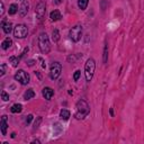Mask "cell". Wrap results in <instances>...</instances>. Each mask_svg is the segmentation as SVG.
Here are the masks:
<instances>
[{"instance_id": "cell-1", "label": "cell", "mask_w": 144, "mask_h": 144, "mask_svg": "<svg viewBox=\"0 0 144 144\" xmlns=\"http://www.w3.org/2000/svg\"><path fill=\"white\" fill-rule=\"evenodd\" d=\"M89 113H90V106H89V104L85 100V99H80V100L77 103V105H75L74 117L78 120L85 119L89 115Z\"/></svg>"}, {"instance_id": "cell-2", "label": "cell", "mask_w": 144, "mask_h": 144, "mask_svg": "<svg viewBox=\"0 0 144 144\" xmlns=\"http://www.w3.org/2000/svg\"><path fill=\"white\" fill-rule=\"evenodd\" d=\"M38 47L43 54H47L51 51V43L46 33H41L38 36Z\"/></svg>"}, {"instance_id": "cell-3", "label": "cell", "mask_w": 144, "mask_h": 144, "mask_svg": "<svg viewBox=\"0 0 144 144\" xmlns=\"http://www.w3.org/2000/svg\"><path fill=\"white\" fill-rule=\"evenodd\" d=\"M95 70H96V62L92 57H89L85 64V77L87 82H90L92 80V77L95 74Z\"/></svg>"}, {"instance_id": "cell-4", "label": "cell", "mask_w": 144, "mask_h": 144, "mask_svg": "<svg viewBox=\"0 0 144 144\" xmlns=\"http://www.w3.org/2000/svg\"><path fill=\"white\" fill-rule=\"evenodd\" d=\"M82 37V26L75 25L70 29L69 32V38L72 42H79Z\"/></svg>"}, {"instance_id": "cell-5", "label": "cell", "mask_w": 144, "mask_h": 144, "mask_svg": "<svg viewBox=\"0 0 144 144\" xmlns=\"http://www.w3.org/2000/svg\"><path fill=\"white\" fill-rule=\"evenodd\" d=\"M14 79L16 81H18L20 85L25 86V85H28V83H29L30 77H29V74H28L27 72L24 71V70H18V71L15 73Z\"/></svg>"}, {"instance_id": "cell-6", "label": "cell", "mask_w": 144, "mask_h": 144, "mask_svg": "<svg viewBox=\"0 0 144 144\" xmlns=\"http://www.w3.org/2000/svg\"><path fill=\"white\" fill-rule=\"evenodd\" d=\"M62 72V64L60 62H53L50 68V78L52 80H56Z\"/></svg>"}, {"instance_id": "cell-7", "label": "cell", "mask_w": 144, "mask_h": 144, "mask_svg": "<svg viewBox=\"0 0 144 144\" xmlns=\"http://www.w3.org/2000/svg\"><path fill=\"white\" fill-rule=\"evenodd\" d=\"M28 28L24 24H18L14 28V36L16 38H25L27 36Z\"/></svg>"}, {"instance_id": "cell-8", "label": "cell", "mask_w": 144, "mask_h": 144, "mask_svg": "<svg viewBox=\"0 0 144 144\" xmlns=\"http://www.w3.org/2000/svg\"><path fill=\"white\" fill-rule=\"evenodd\" d=\"M35 14H36V17L40 20L44 18V16H45V14H46V4L44 1H41L37 4L36 9H35Z\"/></svg>"}, {"instance_id": "cell-9", "label": "cell", "mask_w": 144, "mask_h": 144, "mask_svg": "<svg viewBox=\"0 0 144 144\" xmlns=\"http://www.w3.org/2000/svg\"><path fill=\"white\" fill-rule=\"evenodd\" d=\"M7 120H8V117H7V115H4V116L1 117V122H0L1 134L4 135V136L7 135V128H8V123H7Z\"/></svg>"}, {"instance_id": "cell-10", "label": "cell", "mask_w": 144, "mask_h": 144, "mask_svg": "<svg viewBox=\"0 0 144 144\" xmlns=\"http://www.w3.org/2000/svg\"><path fill=\"white\" fill-rule=\"evenodd\" d=\"M42 95H43V97L46 99V100H51L52 97L54 96V90L50 87H45V88H43V90H42Z\"/></svg>"}, {"instance_id": "cell-11", "label": "cell", "mask_w": 144, "mask_h": 144, "mask_svg": "<svg viewBox=\"0 0 144 144\" xmlns=\"http://www.w3.org/2000/svg\"><path fill=\"white\" fill-rule=\"evenodd\" d=\"M28 7H29V5H28V2L26 1V0L22 1V5H20V7H19V15L22 17H25L26 15H27Z\"/></svg>"}, {"instance_id": "cell-12", "label": "cell", "mask_w": 144, "mask_h": 144, "mask_svg": "<svg viewBox=\"0 0 144 144\" xmlns=\"http://www.w3.org/2000/svg\"><path fill=\"white\" fill-rule=\"evenodd\" d=\"M1 27H2V30H4L5 34H10L12 32V24L10 22H2L1 23Z\"/></svg>"}, {"instance_id": "cell-13", "label": "cell", "mask_w": 144, "mask_h": 144, "mask_svg": "<svg viewBox=\"0 0 144 144\" xmlns=\"http://www.w3.org/2000/svg\"><path fill=\"white\" fill-rule=\"evenodd\" d=\"M50 18H51L52 22H57V20H60L62 18V15H61V12H60V10L55 9L50 14Z\"/></svg>"}, {"instance_id": "cell-14", "label": "cell", "mask_w": 144, "mask_h": 144, "mask_svg": "<svg viewBox=\"0 0 144 144\" xmlns=\"http://www.w3.org/2000/svg\"><path fill=\"white\" fill-rule=\"evenodd\" d=\"M70 116H71V113L68 110V109H61V111H60V118L62 120H69Z\"/></svg>"}, {"instance_id": "cell-15", "label": "cell", "mask_w": 144, "mask_h": 144, "mask_svg": "<svg viewBox=\"0 0 144 144\" xmlns=\"http://www.w3.org/2000/svg\"><path fill=\"white\" fill-rule=\"evenodd\" d=\"M34 97H35V92H34L33 89H27V90L25 91L23 98H24V100H29V99L34 98Z\"/></svg>"}, {"instance_id": "cell-16", "label": "cell", "mask_w": 144, "mask_h": 144, "mask_svg": "<svg viewBox=\"0 0 144 144\" xmlns=\"http://www.w3.org/2000/svg\"><path fill=\"white\" fill-rule=\"evenodd\" d=\"M23 110V106L22 104H15L11 106V108H10V111L12 113V114H18V113H22Z\"/></svg>"}, {"instance_id": "cell-17", "label": "cell", "mask_w": 144, "mask_h": 144, "mask_svg": "<svg viewBox=\"0 0 144 144\" xmlns=\"http://www.w3.org/2000/svg\"><path fill=\"white\" fill-rule=\"evenodd\" d=\"M11 45H12V40H11V38H9V37L5 38V41L1 43V47H2V50H8Z\"/></svg>"}, {"instance_id": "cell-18", "label": "cell", "mask_w": 144, "mask_h": 144, "mask_svg": "<svg viewBox=\"0 0 144 144\" xmlns=\"http://www.w3.org/2000/svg\"><path fill=\"white\" fill-rule=\"evenodd\" d=\"M89 4V0H78V6L81 10H86L88 7Z\"/></svg>"}, {"instance_id": "cell-19", "label": "cell", "mask_w": 144, "mask_h": 144, "mask_svg": "<svg viewBox=\"0 0 144 144\" xmlns=\"http://www.w3.org/2000/svg\"><path fill=\"white\" fill-rule=\"evenodd\" d=\"M107 61H108V44L106 43L104 47V53H103V62L106 64Z\"/></svg>"}, {"instance_id": "cell-20", "label": "cell", "mask_w": 144, "mask_h": 144, "mask_svg": "<svg viewBox=\"0 0 144 144\" xmlns=\"http://www.w3.org/2000/svg\"><path fill=\"white\" fill-rule=\"evenodd\" d=\"M52 41H53L54 43H57V42L60 41V32H59V29H56V28L52 32Z\"/></svg>"}, {"instance_id": "cell-21", "label": "cell", "mask_w": 144, "mask_h": 144, "mask_svg": "<svg viewBox=\"0 0 144 144\" xmlns=\"http://www.w3.org/2000/svg\"><path fill=\"white\" fill-rule=\"evenodd\" d=\"M17 11H19V8H18L17 4H11L9 6V15H15Z\"/></svg>"}, {"instance_id": "cell-22", "label": "cell", "mask_w": 144, "mask_h": 144, "mask_svg": "<svg viewBox=\"0 0 144 144\" xmlns=\"http://www.w3.org/2000/svg\"><path fill=\"white\" fill-rule=\"evenodd\" d=\"M9 63L11 64L14 68L18 67V64H19V57H16V56H10V57H9Z\"/></svg>"}, {"instance_id": "cell-23", "label": "cell", "mask_w": 144, "mask_h": 144, "mask_svg": "<svg viewBox=\"0 0 144 144\" xmlns=\"http://www.w3.org/2000/svg\"><path fill=\"white\" fill-rule=\"evenodd\" d=\"M42 123V117H37V119L35 120V123H34V126H33V131H36L38 127H40V124Z\"/></svg>"}, {"instance_id": "cell-24", "label": "cell", "mask_w": 144, "mask_h": 144, "mask_svg": "<svg viewBox=\"0 0 144 144\" xmlns=\"http://www.w3.org/2000/svg\"><path fill=\"white\" fill-rule=\"evenodd\" d=\"M1 99L4 101H8L9 100V95L6 92V91H2L1 92Z\"/></svg>"}, {"instance_id": "cell-25", "label": "cell", "mask_w": 144, "mask_h": 144, "mask_svg": "<svg viewBox=\"0 0 144 144\" xmlns=\"http://www.w3.org/2000/svg\"><path fill=\"white\" fill-rule=\"evenodd\" d=\"M80 74H81V71H80V70H77V71L74 72V74H73V80H74V81H78V80H79Z\"/></svg>"}, {"instance_id": "cell-26", "label": "cell", "mask_w": 144, "mask_h": 144, "mask_svg": "<svg viewBox=\"0 0 144 144\" xmlns=\"http://www.w3.org/2000/svg\"><path fill=\"white\" fill-rule=\"evenodd\" d=\"M33 118H34V116H33L32 114L27 115V116H26V119H25V123H26L27 125H28V124H30V122L33 120Z\"/></svg>"}, {"instance_id": "cell-27", "label": "cell", "mask_w": 144, "mask_h": 144, "mask_svg": "<svg viewBox=\"0 0 144 144\" xmlns=\"http://www.w3.org/2000/svg\"><path fill=\"white\" fill-rule=\"evenodd\" d=\"M5 73H6V64L2 63L1 64V70H0V75H5Z\"/></svg>"}, {"instance_id": "cell-28", "label": "cell", "mask_w": 144, "mask_h": 144, "mask_svg": "<svg viewBox=\"0 0 144 144\" xmlns=\"http://www.w3.org/2000/svg\"><path fill=\"white\" fill-rule=\"evenodd\" d=\"M0 6H1V11H0V15H4V11H5V9H4V2H1V4H0Z\"/></svg>"}, {"instance_id": "cell-29", "label": "cell", "mask_w": 144, "mask_h": 144, "mask_svg": "<svg viewBox=\"0 0 144 144\" xmlns=\"http://www.w3.org/2000/svg\"><path fill=\"white\" fill-rule=\"evenodd\" d=\"M109 114H110V116H111V117L114 116V110H113V108L109 109Z\"/></svg>"}, {"instance_id": "cell-30", "label": "cell", "mask_w": 144, "mask_h": 144, "mask_svg": "<svg viewBox=\"0 0 144 144\" xmlns=\"http://www.w3.org/2000/svg\"><path fill=\"white\" fill-rule=\"evenodd\" d=\"M33 64H34V61H28V65H29V67H32Z\"/></svg>"}, {"instance_id": "cell-31", "label": "cell", "mask_w": 144, "mask_h": 144, "mask_svg": "<svg viewBox=\"0 0 144 144\" xmlns=\"http://www.w3.org/2000/svg\"><path fill=\"white\" fill-rule=\"evenodd\" d=\"M32 143H33V144H34V143H37V144H40L41 142H40V141H38V140H35V141H33Z\"/></svg>"}, {"instance_id": "cell-32", "label": "cell", "mask_w": 144, "mask_h": 144, "mask_svg": "<svg viewBox=\"0 0 144 144\" xmlns=\"http://www.w3.org/2000/svg\"><path fill=\"white\" fill-rule=\"evenodd\" d=\"M15 136H16V133H11V137L15 138Z\"/></svg>"}, {"instance_id": "cell-33", "label": "cell", "mask_w": 144, "mask_h": 144, "mask_svg": "<svg viewBox=\"0 0 144 144\" xmlns=\"http://www.w3.org/2000/svg\"><path fill=\"white\" fill-rule=\"evenodd\" d=\"M55 4H57V5L61 4V0H55Z\"/></svg>"}, {"instance_id": "cell-34", "label": "cell", "mask_w": 144, "mask_h": 144, "mask_svg": "<svg viewBox=\"0 0 144 144\" xmlns=\"http://www.w3.org/2000/svg\"><path fill=\"white\" fill-rule=\"evenodd\" d=\"M22 1H24V0H22Z\"/></svg>"}]
</instances>
